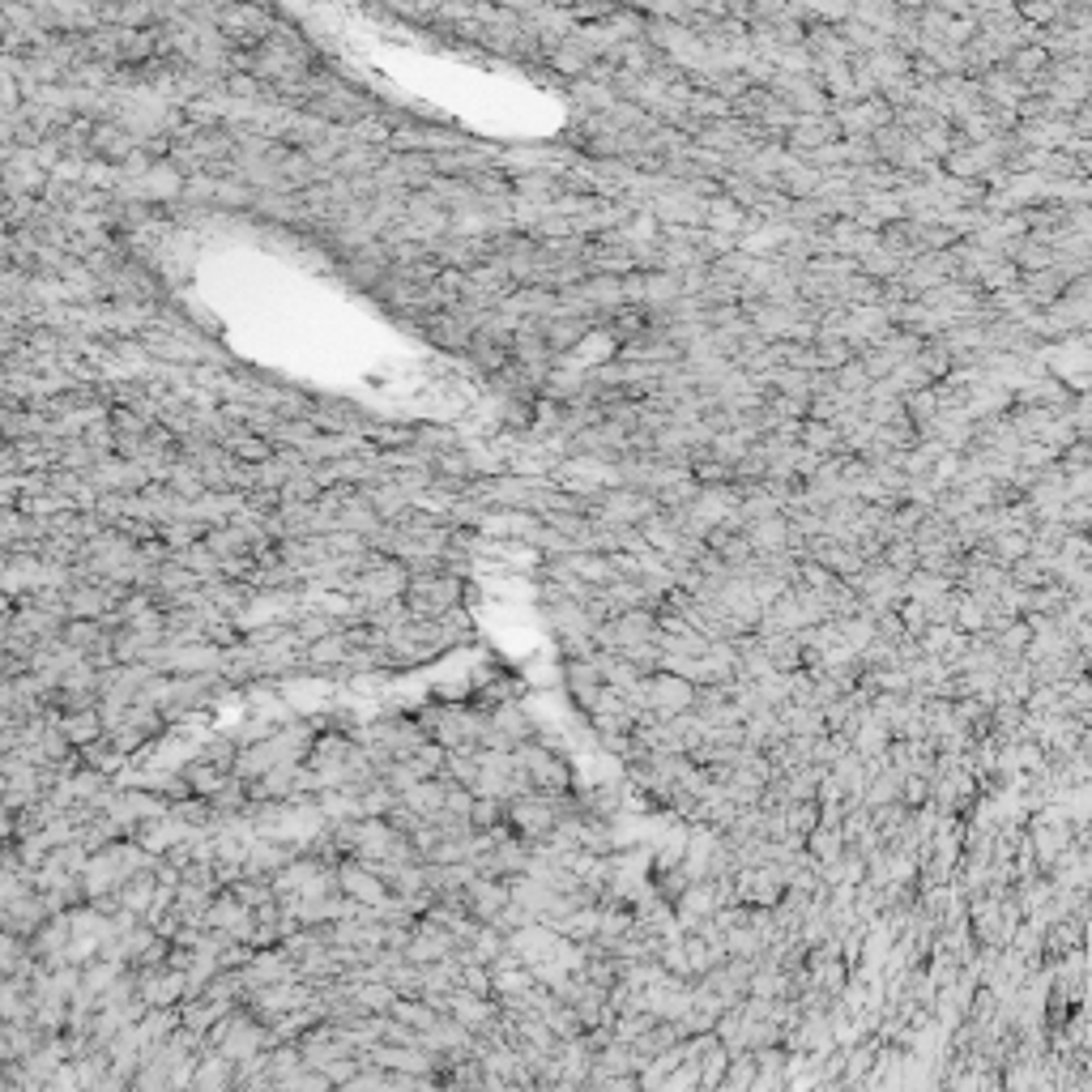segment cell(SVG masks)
Listing matches in <instances>:
<instances>
[{
  "label": "cell",
  "instance_id": "6da1fadb",
  "mask_svg": "<svg viewBox=\"0 0 1092 1092\" xmlns=\"http://www.w3.org/2000/svg\"><path fill=\"white\" fill-rule=\"evenodd\" d=\"M213 31L223 35L239 52H252L278 31V17L260 5V0H223L213 13Z\"/></svg>",
  "mask_w": 1092,
  "mask_h": 1092
},
{
  "label": "cell",
  "instance_id": "7a4b0ae2",
  "mask_svg": "<svg viewBox=\"0 0 1092 1092\" xmlns=\"http://www.w3.org/2000/svg\"><path fill=\"white\" fill-rule=\"evenodd\" d=\"M401 598H406V606H410V615L415 619H435V615H444L448 606H461V598H466V576H457L448 568H440V572H410Z\"/></svg>",
  "mask_w": 1092,
  "mask_h": 1092
},
{
  "label": "cell",
  "instance_id": "3957f363",
  "mask_svg": "<svg viewBox=\"0 0 1092 1092\" xmlns=\"http://www.w3.org/2000/svg\"><path fill=\"white\" fill-rule=\"evenodd\" d=\"M517 768L529 776V786L533 790H542V794H564V790H572V772H568V764L560 760V751H547L542 747V739L533 734L529 743H521L517 751Z\"/></svg>",
  "mask_w": 1092,
  "mask_h": 1092
},
{
  "label": "cell",
  "instance_id": "277c9868",
  "mask_svg": "<svg viewBox=\"0 0 1092 1092\" xmlns=\"http://www.w3.org/2000/svg\"><path fill=\"white\" fill-rule=\"evenodd\" d=\"M555 807L542 790H529V794H517L504 803V823L513 828L521 841H547L551 828H555Z\"/></svg>",
  "mask_w": 1092,
  "mask_h": 1092
},
{
  "label": "cell",
  "instance_id": "5b68a950",
  "mask_svg": "<svg viewBox=\"0 0 1092 1092\" xmlns=\"http://www.w3.org/2000/svg\"><path fill=\"white\" fill-rule=\"evenodd\" d=\"M333 875H337V892L350 896L354 905H368V909H380V921H384V909H388V884L376 875V870L363 862V858H342L333 866Z\"/></svg>",
  "mask_w": 1092,
  "mask_h": 1092
},
{
  "label": "cell",
  "instance_id": "8992f818",
  "mask_svg": "<svg viewBox=\"0 0 1092 1092\" xmlns=\"http://www.w3.org/2000/svg\"><path fill=\"white\" fill-rule=\"evenodd\" d=\"M141 145V137L137 133H129L125 125H120V120H94L90 125V137H86V154L90 158H99V162H107V167H120L125 162L133 150Z\"/></svg>",
  "mask_w": 1092,
  "mask_h": 1092
},
{
  "label": "cell",
  "instance_id": "52a82bcc",
  "mask_svg": "<svg viewBox=\"0 0 1092 1092\" xmlns=\"http://www.w3.org/2000/svg\"><path fill=\"white\" fill-rule=\"evenodd\" d=\"M461 905H466L470 917L491 921L508 905V884L504 880H491V875H474L466 888H461Z\"/></svg>",
  "mask_w": 1092,
  "mask_h": 1092
},
{
  "label": "cell",
  "instance_id": "ba28073f",
  "mask_svg": "<svg viewBox=\"0 0 1092 1092\" xmlns=\"http://www.w3.org/2000/svg\"><path fill=\"white\" fill-rule=\"evenodd\" d=\"M828 141H841V129H837L833 115H798L794 129L786 133V145H790L798 158L819 150V145H828Z\"/></svg>",
  "mask_w": 1092,
  "mask_h": 1092
},
{
  "label": "cell",
  "instance_id": "9c48e42d",
  "mask_svg": "<svg viewBox=\"0 0 1092 1092\" xmlns=\"http://www.w3.org/2000/svg\"><path fill=\"white\" fill-rule=\"evenodd\" d=\"M564 683L576 700L580 713H589L598 705V692H602V674H598V662L594 658H568L564 662Z\"/></svg>",
  "mask_w": 1092,
  "mask_h": 1092
},
{
  "label": "cell",
  "instance_id": "30bf717a",
  "mask_svg": "<svg viewBox=\"0 0 1092 1092\" xmlns=\"http://www.w3.org/2000/svg\"><path fill=\"white\" fill-rule=\"evenodd\" d=\"M52 721L60 725V734H64L73 747H86V743H94V739H103V734H107V730H103V713H99V705H94V709L56 713Z\"/></svg>",
  "mask_w": 1092,
  "mask_h": 1092
},
{
  "label": "cell",
  "instance_id": "8fae6325",
  "mask_svg": "<svg viewBox=\"0 0 1092 1092\" xmlns=\"http://www.w3.org/2000/svg\"><path fill=\"white\" fill-rule=\"evenodd\" d=\"M350 658V640H346V632L342 627H337V632H329V636H321V640H312V645H303V662L312 666V670H337Z\"/></svg>",
  "mask_w": 1092,
  "mask_h": 1092
},
{
  "label": "cell",
  "instance_id": "7c38bea8",
  "mask_svg": "<svg viewBox=\"0 0 1092 1092\" xmlns=\"http://www.w3.org/2000/svg\"><path fill=\"white\" fill-rule=\"evenodd\" d=\"M223 448H227L235 461H248V466H260V461H270V457H274V440H270V435L248 431V427H231V431H227V440H223Z\"/></svg>",
  "mask_w": 1092,
  "mask_h": 1092
},
{
  "label": "cell",
  "instance_id": "4fadbf2b",
  "mask_svg": "<svg viewBox=\"0 0 1092 1092\" xmlns=\"http://www.w3.org/2000/svg\"><path fill=\"white\" fill-rule=\"evenodd\" d=\"M589 325H594V321H580V317H551V321H542L547 350H551L555 359H560V354H568L576 342H585Z\"/></svg>",
  "mask_w": 1092,
  "mask_h": 1092
},
{
  "label": "cell",
  "instance_id": "5bb4252c",
  "mask_svg": "<svg viewBox=\"0 0 1092 1092\" xmlns=\"http://www.w3.org/2000/svg\"><path fill=\"white\" fill-rule=\"evenodd\" d=\"M453 781L444 772H435V776H423V781H415V786H406L397 798L406 807H415L419 815H431V811H440L444 807V790H448Z\"/></svg>",
  "mask_w": 1092,
  "mask_h": 1092
},
{
  "label": "cell",
  "instance_id": "9a60e30c",
  "mask_svg": "<svg viewBox=\"0 0 1092 1092\" xmlns=\"http://www.w3.org/2000/svg\"><path fill=\"white\" fill-rule=\"evenodd\" d=\"M78 756H82V768L103 772V776H115L120 768L129 764V756H125V751H120L107 734H103V739H94V743H86V747H78Z\"/></svg>",
  "mask_w": 1092,
  "mask_h": 1092
},
{
  "label": "cell",
  "instance_id": "2e32d148",
  "mask_svg": "<svg viewBox=\"0 0 1092 1092\" xmlns=\"http://www.w3.org/2000/svg\"><path fill=\"white\" fill-rule=\"evenodd\" d=\"M388 1015H393V1020H401V1025H410V1029H431L435 1020H440L444 1011H435L423 994H397L393 999V1007H388Z\"/></svg>",
  "mask_w": 1092,
  "mask_h": 1092
},
{
  "label": "cell",
  "instance_id": "e0dca14e",
  "mask_svg": "<svg viewBox=\"0 0 1092 1092\" xmlns=\"http://www.w3.org/2000/svg\"><path fill=\"white\" fill-rule=\"evenodd\" d=\"M798 448H807L815 457H833L841 448V431L833 423H819V419H803L798 423Z\"/></svg>",
  "mask_w": 1092,
  "mask_h": 1092
},
{
  "label": "cell",
  "instance_id": "ac0fdd59",
  "mask_svg": "<svg viewBox=\"0 0 1092 1092\" xmlns=\"http://www.w3.org/2000/svg\"><path fill=\"white\" fill-rule=\"evenodd\" d=\"M466 354H470V363L478 372H500L508 359H513V350H508V342H495V337H487V333H478L474 329V337H470V346H466Z\"/></svg>",
  "mask_w": 1092,
  "mask_h": 1092
},
{
  "label": "cell",
  "instance_id": "d6986e66",
  "mask_svg": "<svg viewBox=\"0 0 1092 1092\" xmlns=\"http://www.w3.org/2000/svg\"><path fill=\"white\" fill-rule=\"evenodd\" d=\"M317 500H321V487H317V478H312V466L295 470L278 487V504H317Z\"/></svg>",
  "mask_w": 1092,
  "mask_h": 1092
},
{
  "label": "cell",
  "instance_id": "ffe728a7",
  "mask_svg": "<svg viewBox=\"0 0 1092 1092\" xmlns=\"http://www.w3.org/2000/svg\"><path fill=\"white\" fill-rule=\"evenodd\" d=\"M172 564H180V568H188L192 576H218V555L205 547V542H192V547H184V551H172Z\"/></svg>",
  "mask_w": 1092,
  "mask_h": 1092
},
{
  "label": "cell",
  "instance_id": "44dd1931",
  "mask_svg": "<svg viewBox=\"0 0 1092 1092\" xmlns=\"http://www.w3.org/2000/svg\"><path fill=\"white\" fill-rule=\"evenodd\" d=\"M290 632L299 636V645H312V640H321L329 632H337V619L329 611H312V615H295L290 619Z\"/></svg>",
  "mask_w": 1092,
  "mask_h": 1092
},
{
  "label": "cell",
  "instance_id": "7402d4cb",
  "mask_svg": "<svg viewBox=\"0 0 1092 1092\" xmlns=\"http://www.w3.org/2000/svg\"><path fill=\"white\" fill-rule=\"evenodd\" d=\"M756 1080V1050H730V1062L721 1072V1088H751Z\"/></svg>",
  "mask_w": 1092,
  "mask_h": 1092
},
{
  "label": "cell",
  "instance_id": "603a6c76",
  "mask_svg": "<svg viewBox=\"0 0 1092 1092\" xmlns=\"http://www.w3.org/2000/svg\"><path fill=\"white\" fill-rule=\"evenodd\" d=\"M833 384L841 388V393H849V397H866V388H870V376H866V368H862V359L854 354L849 363H841V368L833 372Z\"/></svg>",
  "mask_w": 1092,
  "mask_h": 1092
},
{
  "label": "cell",
  "instance_id": "cb8c5ba5",
  "mask_svg": "<svg viewBox=\"0 0 1092 1092\" xmlns=\"http://www.w3.org/2000/svg\"><path fill=\"white\" fill-rule=\"evenodd\" d=\"M500 819H504V803H500V798L474 794V807H470V828H495Z\"/></svg>",
  "mask_w": 1092,
  "mask_h": 1092
}]
</instances>
